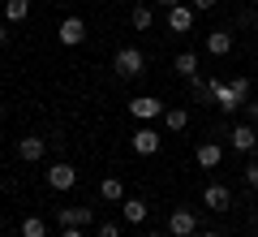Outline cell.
I'll use <instances>...</instances> for the list:
<instances>
[{
    "instance_id": "1",
    "label": "cell",
    "mask_w": 258,
    "mask_h": 237,
    "mask_svg": "<svg viewBox=\"0 0 258 237\" xmlns=\"http://www.w3.org/2000/svg\"><path fill=\"white\" fill-rule=\"evenodd\" d=\"M164 100H155V95H134L129 100V117L142 121V125H151V121H164Z\"/></svg>"
},
{
    "instance_id": "2",
    "label": "cell",
    "mask_w": 258,
    "mask_h": 237,
    "mask_svg": "<svg viewBox=\"0 0 258 237\" xmlns=\"http://www.w3.org/2000/svg\"><path fill=\"white\" fill-rule=\"evenodd\" d=\"M112 69H116V78H138V73L147 69V52H142V48H120L116 61H112Z\"/></svg>"
},
{
    "instance_id": "3",
    "label": "cell",
    "mask_w": 258,
    "mask_h": 237,
    "mask_svg": "<svg viewBox=\"0 0 258 237\" xmlns=\"http://www.w3.org/2000/svg\"><path fill=\"white\" fill-rule=\"evenodd\" d=\"M211 100H215V108L224 112V117H228V112H241V95L232 91V82H220V78H211Z\"/></svg>"
},
{
    "instance_id": "4",
    "label": "cell",
    "mask_w": 258,
    "mask_h": 237,
    "mask_svg": "<svg viewBox=\"0 0 258 237\" xmlns=\"http://www.w3.org/2000/svg\"><path fill=\"white\" fill-rule=\"evenodd\" d=\"M228 147H232L237 155H254V147H258V129L249 125V121H245V125H232V129H228Z\"/></svg>"
},
{
    "instance_id": "5",
    "label": "cell",
    "mask_w": 258,
    "mask_h": 237,
    "mask_svg": "<svg viewBox=\"0 0 258 237\" xmlns=\"http://www.w3.org/2000/svg\"><path fill=\"white\" fill-rule=\"evenodd\" d=\"M47 185H52V190H74V185H78V168L74 164H69V160H56V164L52 168H47Z\"/></svg>"
},
{
    "instance_id": "6",
    "label": "cell",
    "mask_w": 258,
    "mask_h": 237,
    "mask_svg": "<svg viewBox=\"0 0 258 237\" xmlns=\"http://www.w3.org/2000/svg\"><path fill=\"white\" fill-rule=\"evenodd\" d=\"M129 147H134L138 155H155L159 147H164V134L151 129V125H138V129H134V138H129Z\"/></svg>"
},
{
    "instance_id": "7",
    "label": "cell",
    "mask_w": 258,
    "mask_h": 237,
    "mask_svg": "<svg viewBox=\"0 0 258 237\" xmlns=\"http://www.w3.org/2000/svg\"><path fill=\"white\" fill-rule=\"evenodd\" d=\"M168 233L172 237H198V216H194L189 207H176L172 216H168Z\"/></svg>"
},
{
    "instance_id": "8",
    "label": "cell",
    "mask_w": 258,
    "mask_h": 237,
    "mask_svg": "<svg viewBox=\"0 0 258 237\" xmlns=\"http://www.w3.org/2000/svg\"><path fill=\"white\" fill-rule=\"evenodd\" d=\"M18 155L26 160V164H39V160L47 155V138L43 134H22L18 138Z\"/></svg>"
},
{
    "instance_id": "9",
    "label": "cell",
    "mask_w": 258,
    "mask_h": 237,
    "mask_svg": "<svg viewBox=\"0 0 258 237\" xmlns=\"http://www.w3.org/2000/svg\"><path fill=\"white\" fill-rule=\"evenodd\" d=\"M56 224L60 228H86V224H95V207H60L56 211Z\"/></svg>"
},
{
    "instance_id": "10",
    "label": "cell",
    "mask_w": 258,
    "mask_h": 237,
    "mask_svg": "<svg viewBox=\"0 0 258 237\" xmlns=\"http://www.w3.org/2000/svg\"><path fill=\"white\" fill-rule=\"evenodd\" d=\"M203 207H211V211H228V207H232V190H228L224 181L203 185Z\"/></svg>"
},
{
    "instance_id": "11",
    "label": "cell",
    "mask_w": 258,
    "mask_h": 237,
    "mask_svg": "<svg viewBox=\"0 0 258 237\" xmlns=\"http://www.w3.org/2000/svg\"><path fill=\"white\" fill-rule=\"evenodd\" d=\"M194 5H172V9H168V30H176V35H189L194 30Z\"/></svg>"
},
{
    "instance_id": "12",
    "label": "cell",
    "mask_w": 258,
    "mask_h": 237,
    "mask_svg": "<svg viewBox=\"0 0 258 237\" xmlns=\"http://www.w3.org/2000/svg\"><path fill=\"white\" fill-rule=\"evenodd\" d=\"M56 39H60L64 48H78V43L86 39V22H82V18H64L60 30H56Z\"/></svg>"
},
{
    "instance_id": "13",
    "label": "cell",
    "mask_w": 258,
    "mask_h": 237,
    "mask_svg": "<svg viewBox=\"0 0 258 237\" xmlns=\"http://www.w3.org/2000/svg\"><path fill=\"white\" fill-rule=\"evenodd\" d=\"M203 48H207L211 56H228L232 48H237V39H232V30H211V35L203 39Z\"/></svg>"
},
{
    "instance_id": "14",
    "label": "cell",
    "mask_w": 258,
    "mask_h": 237,
    "mask_svg": "<svg viewBox=\"0 0 258 237\" xmlns=\"http://www.w3.org/2000/svg\"><path fill=\"white\" fill-rule=\"evenodd\" d=\"M194 160H198V168H220L224 164V147L220 143H198Z\"/></svg>"
},
{
    "instance_id": "15",
    "label": "cell",
    "mask_w": 258,
    "mask_h": 237,
    "mask_svg": "<svg viewBox=\"0 0 258 237\" xmlns=\"http://www.w3.org/2000/svg\"><path fill=\"white\" fill-rule=\"evenodd\" d=\"M120 216H125V224H147V199H134V194H125V203H120Z\"/></svg>"
},
{
    "instance_id": "16",
    "label": "cell",
    "mask_w": 258,
    "mask_h": 237,
    "mask_svg": "<svg viewBox=\"0 0 258 237\" xmlns=\"http://www.w3.org/2000/svg\"><path fill=\"white\" fill-rule=\"evenodd\" d=\"M99 199H108V203H125V181H120V177H103L99 181Z\"/></svg>"
},
{
    "instance_id": "17",
    "label": "cell",
    "mask_w": 258,
    "mask_h": 237,
    "mask_svg": "<svg viewBox=\"0 0 258 237\" xmlns=\"http://www.w3.org/2000/svg\"><path fill=\"white\" fill-rule=\"evenodd\" d=\"M26 18H30V0H5V22L9 26H18Z\"/></svg>"
},
{
    "instance_id": "18",
    "label": "cell",
    "mask_w": 258,
    "mask_h": 237,
    "mask_svg": "<svg viewBox=\"0 0 258 237\" xmlns=\"http://www.w3.org/2000/svg\"><path fill=\"white\" fill-rule=\"evenodd\" d=\"M129 26H134V30H151V26H155V13H151V5H134V13H129Z\"/></svg>"
},
{
    "instance_id": "19",
    "label": "cell",
    "mask_w": 258,
    "mask_h": 237,
    "mask_svg": "<svg viewBox=\"0 0 258 237\" xmlns=\"http://www.w3.org/2000/svg\"><path fill=\"white\" fill-rule=\"evenodd\" d=\"M185 125H189V112H185V108H164V129H172V134H181Z\"/></svg>"
},
{
    "instance_id": "20",
    "label": "cell",
    "mask_w": 258,
    "mask_h": 237,
    "mask_svg": "<svg viewBox=\"0 0 258 237\" xmlns=\"http://www.w3.org/2000/svg\"><path fill=\"white\" fill-rule=\"evenodd\" d=\"M22 237H47V220L43 216H26L22 220Z\"/></svg>"
},
{
    "instance_id": "21",
    "label": "cell",
    "mask_w": 258,
    "mask_h": 237,
    "mask_svg": "<svg viewBox=\"0 0 258 237\" xmlns=\"http://www.w3.org/2000/svg\"><path fill=\"white\" fill-rule=\"evenodd\" d=\"M176 73H181V78H198V56L181 52V56H176Z\"/></svg>"
},
{
    "instance_id": "22",
    "label": "cell",
    "mask_w": 258,
    "mask_h": 237,
    "mask_svg": "<svg viewBox=\"0 0 258 237\" xmlns=\"http://www.w3.org/2000/svg\"><path fill=\"white\" fill-rule=\"evenodd\" d=\"M228 82H232V91H237L241 100H249V78H245V73H232Z\"/></svg>"
},
{
    "instance_id": "23",
    "label": "cell",
    "mask_w": 258,
    "mask_h": 237,
    "mask_svg": "<svg viewBox=\"0 0 258 237\" xmlns=\"http://www.w3.org/2000/svg\"><path fill=\"white\" fill-rule=\"evenodd\" d=\"M95 237H120V224H112V220H99V224H95Z\"/></svg>"
},
{
    "instance_id": "24",
    "label": "cell",
    "mask_w": 258,
    "mask_h": 237,
    "mask_svg": "<svg viewBox=\"0 0 258 237\" xmlns=\"http://www.w3.org/2000/svg\"><path fill=\"white\" fill-rule=\"evenodd\" d=\"M241 177H245V185H249V190H258V160H249Z\"/></svg>"
},
{
    "instance_id": "25",
    "label": "cell",
    "mask_w": 258,
    "mask_h": 237,
    "mask_svg": "<svg viewBox=\"0 0 258 237\" xmlns=\"http://www.w3.org/2000/svg\"><path fill=\"white\" fill-rule=\"evenodd\" d=\"M241 108H245V117H249V125H258V104H254V100H245V104H241Z\"/></svg>"
},
{
    "instance_id": "26",
    "label": "cell",
    "mask_w": 258,
    "mask_h": 237,
    "mask_svg": "<svg viewBox=\"0 0 258 237\" xmlns=\"http://www.w3.org/2000/svg\"><path fill=\"white\" fill-rule=\"evenodd\" d=\"M215 5H220V0H194V9H198V13H207V9H215Z\"/></svg>"
},
{
    "instance_id": "27",
    "label": "cell",
    "mask_w": 258,
    "mask_h": 237,
    "mask_svg": "<svg viewBox=\"0 0 258 237\" xmlns=\"http://www.w3.org/2000/svg\"><path fill=\"white\" fill-rule=\"evenodd\" d=\"M9 39H13V35H9V22H0V48L9 43Z\"/></svg>"
},
{
    "instance_id": "28",
    "label": "cell",
    "mask_w": 258,
    "mask_h": 237,
    "mask_svg": "<svg viewBox=\"0 0 258 237\" xmlns=\"http://www.w3.org/2000/svg\"><path fill=\"white\" fill-rule=\"evenodd\" d=\"M60 237H86L82 228H60Z\"/></svg>"
},
{
    "instance_id": "29",
    "label": "cell",
    "mask_w": 258,
    "mask_h": 237,
    "mask_svg": "<svg viewBox=\"0 0 258 237\" xmlns=\"http://www.w3.org/2000/svg\"><path fill=\"white\" fill-rule=\"evenodd\" d=\"M198 237H224V233H215V228H207V233H198Z\"/></svg>"
},
{
    "instance_id": "30",
    "label": "cell",
    "mask_w": 258,
    "mask_h": 237,
    "mask_svg": "<svg viewBox=\"0 0 258 237\" xmlns=\"http://www.w3.org/2000/svg\"><path fill=\"white\" fill-rule=\"evenodd\" d=\"M159 5H164V9H172V5H181V0H159Z\"/></svg>"
},
{
    "instance_id": "31",
    "label": "cell",
    "mask_w": 258,
    "mask_h": 237,
    "mask_svg": "<svg viewBox=\"0 0 258 237\" xmlns=\"http://www.w3.org/2000/svg\"><path fill=\"white\" fill-rule=\"evenodd\" d=\"M147 237H164V233H147Z\"/></svg>"
},
{
    "instance_id": "32",
    "label": "cell",
    "mask_w": 258,
    "mask_h": 237,
    "mask_svg": "<svg viewBox=\"0 0 258 237\" xmlns=\"http://www.w3.org/2000/svg\"><path fill=\"white\" fill-rule=\"evenodd\" d=\"M254 160H258V147H254Z\"/></svg>"
}]
</instances>
